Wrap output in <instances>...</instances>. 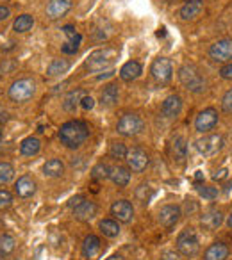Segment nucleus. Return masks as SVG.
<instances>
[{
  "instance_id": "obj_47",
  "label": "nucleus",
  "mask_w": 232,
  "mask_h": 260,
  "mask_svg": "<svg viewBox=\"0 0 232 260\" xmlns=\"http://www.w3.org/2000/svg\"><path fill=\"white\" fill-rule=\"evenodd\" d=\"M227 224L232 228V212H230V216H228V219H227Z\"/></svg>"
},
{
  "instance_id": "obj_7",
  "label": "nucleus",
  "mask_w": 232,
  "mask_h": 260,
  "mask_svg": "<svg viewBox=\"0 0 232 260\" xmlns=\"http://www.w3.org/2000/svg\"><path fill=\"white\" fill-rule=\"evenodd\" d=\"M114 52L112 50H97L86 59V68L91 72H102L104 68L111 66Z\"/></svg>"
},
{
  "instance_id": "obj_36",
  "label": "nucleus",
  "mask_w": 232,
  "mask_h": 260,
  "mask_svg": "<svg viewBox=\"0 0 232 260\" xmlns=\"http://www.w3.org/2000/svg\"><path fill=\"white\" fill-rule=\"evenodd\" d=\"M13 203V194L9 191H0V210L9 209Z\"/></svg>"
},
{
  "instance_id": "obj_25",
  "label": "nucleus",
  "mask_w": 232,
  "mask_h": 260,
  "mask_svg": "<svg viewBox=\"0 0 232 260\" xmlns=\"http://www.w3.org/2000/svg\"><path fill=\"white\" fill-rule=\"evenodd\" d=\"M40 148H41V143H40V139L38 138H25L22 141V145H20V152H22V155H25V157H33V155H36L38 152H40Z\"/></svg>"
},
{
  "instance_id": "obj_29",
  "label": "nucleus",
  "mask_w": 232,
  "mask_h": 260,
  "mask_svg": "<svg viewBox=\"0 0 232 260\" xmlns=\"http://www.w3.org/2000/svg\"><path fill=\"white\" fill-rule=\"evenodd\" d=\"M116 100H118V87H116L114 84H109V86L102 91L100 104L105 105V107H109V105H114Z\"/></svg>"
},
{
  "instance_id": "obj_3",
  "label": "nucleus",
  "mask_w": 232,
  "mask_h": 260,
  "mask_svg": "<svg viewBox=\"0 0 232 260\" xmlns=\"http://www.w3.org/2000/svg\"><path fill=\"white\" fill-rule=\"evenodd\" d=\"M36 93V82L33 79H18L11 84L9 87V98L16 104H23V102L31 100Z\"/></svg>"
},
{
  "instance_id": "obj_26",
  "label": "nucleus",
  "mask_w": 232,
  "mask_h": 260,
  "mask_svg": "<svg viewBox=\"0 0 232 260\" xmlns=\"http://www.w3.org/2000/svg\"><path fill=\"white\" fill-rule=\"evenodd\" d=\"M43 173L47 175V177H50V178H57V177H61V175L65 173V164H63L59 159H50V160H47V162H45Z\"/></svg>"
},
{
  "instance_id": "obj_30",
  "label": "nucleus",
  "mask_w": 232,
  "mask_h": 260,
  "mask_svg": "<svg viewBox=\"0 0 232 260\" xmlns=\"http://www.w3.org/2000/svg\"><path fill=\"white\" fill-rule=\"evenodd\" d=\"M98 228H100V232L105 235V237H116V235L120 234V224L116 223L114 219H104V221H100Z\"/></svg>"
},
{
  "instance_id": "obj_38",
  "label": "nucleus",
  "mask_w": 232,
  "mask_h": 260,
  "mask_svg": "<svg viewBox=\"0 0 232 260\" xmlns=\"http://www.w3.org/2000/svg\"><path fill=\"white\" fill-rule=\"evenodd\" d=\"M200 196H204L206 200H214L218 196V189L216 187H207V185H202V187L198 189Z\"/></svg>"
},
{
  "instance_id": "obj_44",
  "label": "nucleus",
  "mask_w": 232,
  "mask_h": 260,
  "mask_svg": "<svg viewBox=\"0 0 232 260\" xmlns=\"http://www.w3.org/2000/svg\"><path fill=\"white\" fill-rule=\"evenodd\" d=\"M82 202H84V196H75V198L70 200L68 205H70V209H77V207H79Z\"/></svg>"
},
{
  "instance_id": "obj_4",
  "label": "nucleus",
  "mask_w": 232,
  "mask_h": 260,
  "mask_svg": "<svg viewBox=\"0 0 232 260\" xmlns=\"http://www.w3.org/2000/svg\"><path fill=\"white\" fill-rule=\"evenodd\" d=\"M177 249L182 256H195L200 249V242H198V235L193 228H186L179 234L177 237Z\"/></svg>"
},
{
  "instance_id": "obj_1",
  "label": "nucleus",
  "mask_w": 232,
  "mask_h": 260,
  "mask_svg": "<svg viewBox=\"0 0 232 260\" xmlns=\"http://www.w3.org/2000/svg\"><path fill=\"white\" fill-rule=\"evenodd\" d=\"M90 136V128L84 121L79 119H72V121L65 123L59 130V139L66 148H79Z\"/></svg>"
},
{
  "instance_id": "obj_48",
  "label": "nucleus",
  "mask_w": 232,
  "mask_h": 260,
  "mask_svg": "<svg viewBox=\"0 0 232 260\" xmlns=\"http://www.w3.org/2000/svg\"><path fill=\"white\" fill-rule=\"evenodd\" d=\"M2 138H4V134H2V130H0V141H2Z\"/></svg>"
},
{
  "instance_id": "obj_34",
  "label": "nucleus",
  "mask_w": 232,
  "mask_h": 260,
  "mask_svg": "<svg viewBox=\"0 0 232 260\" xmlns=\"http://www.w3.org/2000/svg\"><path fill=\"white\" fill-rule=\"evenodd\" d=\"M15 177V168L8 162H0V185L8 184Z\"/></svg>"
},
{
  "instance_id": "obj_35",
  "label": "nucleus",
  "mask_w": 232,
  "mask_h": 260,
  "mask_svg": "<svg viewBox=\"0 0 232 260\" xmlns=\"http://www.w3.org/2000/svg\"><path fill=\"white\" fill-rule=\"evenodd\" d=\"M127 148H125L124 143H112L111 148H109V155L112 159H125L127 157Z\"/></svg>"
},
{
  "instance_id": "obj_12",
  "label": "nucleus",
  "mask_w": 232,
  "mask_h": 260,
  "mask_svg": "<svg viewBox=\"0 0 232 260\" xmlns=\"http://www.w3.org/2000/svg\"><path fill=\"white\" fill-rule=\"evenodd\" d=\"M111 214L122 223H129L132 219V216H134V209H132L131 202H127V200H118V202H114L111 205Z\"/></svg>"
},
{
  "instance_id": "obj_42",
  "label": "nucleus",
  "mask_w": 232,
  "mask_h": 260,
  "mask_svg": "<svg viewBox=\"0 0 232 260\" xmlns=\"http://www.w3.org/2000/svg\"><path fill=\"white\" fill-rule=\"evenodd\" d=\"M220 75H221V79H225V80H232V64L223 66V68L220 70Z\"/></svg>"
},
{
  "instance_id": "obj_5",
  "label": "nucleus",
  "mask_w": 232,
  "mask_h": 260,
  "mask_svg": "<svg viewBox=\"0 0 232 260\" xmlns=\"http://www.w3.org/2000/svg\"><path fill=\"white\" fill-rule=\"evenodd\" d=\"M143 119L138 114H124L116 125L118 134L125 136V138H132V136H138L143 130Z\"/></svg>"
},
{
  "instance_id": "obj_18",
  "label": "nucleus",
  "mask_w": 232,
  "mask_h": 260,
  "mask_svg": "<svg viewBox=\"0 0 232 260\" xmlns=\"http://www.w3.org/2000/svg\"><path fill=\"white\" fill-rule=\"evenodd\" d=\"M202 9H204V2L202 0H189V2H186L184 6L181 8V18L182 20H193V18H196V16L202 13Z\"/></svg>"
},
{
  "instance_id": "obj_46",
  "label": "nucleus",
  "mask_w": 232,
  "mask_h": 260,
  "mask_svg": "<svg viewBox=\"0 0 232 260\" xmlns=\"http://www.w3.org/2000/svg\"><path fill=\"white\" fill-rule=\"evenodd\" d=\"M107 260H124V256H122V255H112V256H109Z\"/></svg>"
},
{
  "instance_id": "obj_40",
  "label": "nucleus",
  "mask_w": 232,
  "mask_h": 260,
  "mask_svg": "<svg viewBox=\"0 0 232 260\" xmlns=\"http://www.w3.org/2000/svg\"><path fill=\"white\" fill-rule=\"evenodd\" d=\"M159 260H181V255L175 251H171V249H166V251L161 253Z\"/></svg>"
},
{
  "instance_id": "obj_14",
  "label": "nucleus",
  "mask_w": 232,
  "mask_h": 260,
  "mask_svg": "<svg viewBox=\"0 0 232 260\" xmlns=\"http://www.w3.org/2000/svg\"><path fill=\"white\" fill-rule=\"evenodd\" d=\"M72 8V0H50L47 6V16L50 20H57L65 16Z\"/></svg>"
},
{
  "instance_id": "obj_10",
  "label": "nucleus",
  "mask_w": 232,
  "mask_h": 260,
  "mask_svg": "<svg viewBox=\"0 0 232 260\" xmlns=\"http://www.w3.org/2000/svg\"><path fill=\"white\" fill-rule=\"evenodd\" d=\"M125 160H127L129 170L134 171V173H141V171H145L147 166H149V162H150L147 152H143L141 148L131 150V152L127 153V157H125Z\"/></svg>"
},
{
  "instance_id": "obj_32",
  "label": "nucleus",
  "mask_w": 232,
  "mask_h": 260,
  "mask_svg": "<svg viewBox=\"0 0 232 260\" xmlns=\"http://www.w3.org/2000/svg\"><path fill=\"white\" fill-rule=\"evenodd\" d=\"M13 249H15V239L8 234L0 235V256L11 255Z\"/></svg>"
},
{
  "instance_id": "obj_13",
  "label": "nucleus",
  "mask_w": 232,
  "mask_h": 260,
  "mask_svg": "<svg viewBox=\"0 0 232 260\" xmlns=\"http://www.w3.org/2000/svg\"><path fill=\"white\" fill-rule=\"evenodd\" d=\"M181 219V207L177 205H166L159 210V223L164 228H173Z\"/></svg>"
},
{
  "instance_id": "obj_45",
  "label": "nucleus",
  "mask_w": 232,
  "mask_h": 260,
  "mask_svg": "<svg viewBox=\"0 0 232 260\" xmlns=\"http://www.w3.org/2000/svg\"><path fill=\"white\" fill-rule=\"evenodd\" d=\"M225 177H227V170H220L214 175V180H221V178H225Z\"/></svg>"
},
{
  "instance_id": "obj_39",
  "label": "nucleus",
  "mask_w": 232,
  "mask_h": 260,
  "mask_svg": "<svg viewBox=\"0 0 232 260\" xmlns=\"http://www.w3.org/2000/svg\"><path fill=\"white\" fill-rule=\"evenodd\" d=\"M61 50L68 55H73V54H77V50H79V45H73L72 41H66V43L61 47Z\"/></svg>"
},
{
  "instance_id": "obj_2",
  "label": "nucleus",
  "mask_w": 232,
  "mask_h": 260,
  "mask_svg": "<svg viewBox=\"0 0 232 260\" xmlns=\"http://www.w3.org/2000/svg\"><path fill=\"white\" fill-rule=\"evenodd\" d=\"M179 80H181L186 89L193 91V93H202L206 89V80H204V77L200 75V72L195 66H182L179 70Z\"/></svg>"
},
{
  "instance_id": "obj_16",
  "label": "nucleus",
  "mask_w": 232,
  "mask_h": 260,
  "mask_svg": "<svg viewBox=\"0 0 232 260\" xmlns=\"http://www.w3.org/2000/svg\"><path fill=\"white\" fill-rule=\"evenodd\" d=\"M200 223H202V226L206 228V230H216V228H220V224L223 223V214H221V210L211 209L200 217Z\"/></svg>"
},
{
  "instance_id": "obj_8",
  "label": "nucleus",
  "mask_w": 232,
  "mask_h": 260,
  "mask_svg": "<svg viewBox=\"0 0 232 260\" xmlns=\"http://www.w3.org/2000/svg\"><path fill=\"white\" fill-rule=\"evenodd\" d=\"M195 146L204 157H211L221 150V146H223V138H221V136H216V134L204 136L202 139L196 141Z\"/></svg>"
},
{
  "instance_id": "obj_33",
  "label": "nucleus",
  "mask_w": 232,
  "mask_h": 260,
  "mask_svg": "<svg viewBox=\"0 0 232 260\" xmlns=\"http://www.w3.org/2000/svg\"><path fill=\"white\" fill-rule=\"evenodd\" d=\"M111 177V168L104 162H98L97 166L91 170V178L93 180H105V178Z\"/></svg>"
},
{
  "instance_id": "obj_9",
  "label": "nucleus",
  "mask_w": 232,
  "mask_h": 260,
  "mask_svg": "<svg viewBox=\"0 0 232 260\" xmlns=\"http://www.w3.org/2000/svg\"><path fill=\"white\" fill-rule=\"evenodd\" d=\"M209 57L214 62H227L232 59V40H220L211 45Z\"/></svg>"
},
{
  "instance_id": "obj_41",
  "label": "nucleus",
  "mask_w": 232,
  "mask_h": 260,
  "mask_svg": "<svg viewBox=\"0 0 232 260\" xmlns=\"http://www.w3.org/2000/svg\"><path fill=\"white\" fill-rule=\"evenodd\" d=\"M80 107H82L84 111H91V109L95 107V100L91 96H82V100H80Z\"/></svg>"
},
{
  "instance_id": "obj_31",
  "label": "nucleus",
  "mask_w": 232,
  "mask_h": 260,
  "mask_svg": "<svg viewBox=\"0 0 232 260\" xmlns=\"http://www.w3.org/2000/svg\"><path fill=\"white\" fill-rule=\"evenodd\" d=\"M34 25V18L31 15H20L18 18L15 20V23H13V29L16 30V32H27V30H31Z\"/></svg>"
},
{
  "instance_id": "obj_19",
  "label": "nucleus",
  "mask_w": 232,
  "mask_h": 260,
  "mask_svg": "<svg viewBox=\"0 0 232 260\" xmlns=\"http://www.w3.org/2000/svg\"><path fill=\"white\" fill-rule=\"evenodd\" d=\"M100 248H102V242L97 235H88L82 242V255L86 258H95V256L100 253Z\"/></svg>"
},
{
  "instance_id": "obj_15",
  "label": "nucleus",
  "mask_w": 232,
  "mask_h": 260,
  "mask_svg": "<svg viewBox=\"0 0 232 260\" xmlns=\"http://www.w3.org/2000/svg\"><path fill=\"white\" fill-rule=\"evenodd\" d=\"M161 111H163V114L166 116V118H175V116H179L182 111V98L179 96V94H170V96L163 102Z\"/></svg>"
},
{
  "instance_id": "obj_20",
  "label": "nucleus",
  "mask_w": 232,
  "mask_h": 260,
  "mask_svg": "<svg viewBox=\"0 0 232 260\" xmlns=\"http://www.w3.org/2000/svg\"><path fill=\"white\" fill-rule=\"evenodd\" d=\"M73 216L77 217L79 221H90L97 216V205L93 202H86L84 200L77 209H73Z\"/></svg>"
},
{
  "instance_id": "obj_6",
  "label": "nucleus",
  "mask_w": 232,
  "mask_h": 260,
  "mask_svg": "<svg viewBox=\"0 0 232 260\" xmlns=\"http://www.w3.org/2000/svg\"><path fill=\"white\" fill-rule=\"evenodd\" d=\"M150 73H152L154 80L157 84H168L171 80V62L170 59L166 57H157L156 61L152 62V68H150Z\"/></svg>"
},
{
  "instance_id": "obj_11",
  "label": "nucleus",
  "mask_w": 232,
  "mask_h": 260,
  "mask_svg": "<svg viewBox=\"0 0 232 260\" xmlns=\"http://www.w3.org/2000/svg\"><path fill=\"white\" fill-rule=\"evenodd\" d=\"M218 123V112L216 109L209 107V109H204L195 119V128L198 132H207V130H213Z\"/></svg>"
},
{
  "instance_id": "obj_23",
  "label": "nucleus",
  "mask_w": 232,
  "mask_h": 260,
  "mask_svg": "<svg viewBox=\"0 0 232 260\" xmlns=\"http://www.w3.org/2000/svg\"><path fill=\"white\" fill-rule=\"evenodd\" d=\"M129 168H124V166H116L111 170V180L114 182V185L118 187H125V185L131 182V173H129Z\"/></svg>"
},
{
  "instance_id": "obj_24",
  "label": "nucleus",
  "mask_w": 232,
  "mask_h": 260,
  "mask_svg": "<svg viewBox=\"0 0 232 260\" xmlns=\"http://www.w3.org/2000/svg\"><path fill=\"white\" fill-rule=\"evenodd\" d=\"M84 96V91L82 89H73L70 91L68 94L65 96V100H63V109L68 112H73L77 109V105H80V100H82Z\"/></svg>"
},
{
  "instance_id": "obj_28",
  "label": "nucleus",
  "mask_w": 232,
  "mask_h": 260,
  "mask_svg": "<svg viewBox=\"0 0 232 260\" xmlns=\"http://www.w3.org/2000/svg\"><path fill=\"white\" fill-rule=\"evenodd\" d=\"M70 70V62L66 59H54L50 62V66L47 68V75L48 77H57V75H63Z\"/></svg>"
},
{
  "instance_id": "obj_21",
  "label": "nucleus",
  "mask_w": 232,
  "mask_h": 260,
  "mask_svg": "<svg viewBox=\"0 0 232 260\" xmlns=\"http://www.w3.org/2000/svg\"><path fill=\"white\" fill-rule=\"evenodd\" d=\"M228 256V248L223 242H214L206 249L204 260H225Z\"/></svg>"
},
{
  "instance_id": "obj_37",
  "label": "nucleus",
  "mask_w": 232,
  "mask_h": 260,
  "mask_svg": "<svg viewBox=\"0 0 232 260\" xmlns=\"http://www.w3.org/2000/svg\"><path fill=\"white\" fill-rule=\"evenodd\" d=\"M221 109H223V112H227V114H232V89H228L227 93L223 94V98H221Z\"/></svg>"
},
{
  "instance_id": "obj_27",
  "label": "nucleus",
  "mask_w": 232,
  "mask_h": 260,
  "mask_svg": "<svg viewBox=\"0 0 232 260\" xmlns=\"http://www.w3.org/2000/svg\"><path fill=\"white\" fill-rule=\"evenodd\" d=\"M186 153H188V145H186V139L177 136V138L171 141V155H173L175 160H184L186 159Z\"/></svg>"
},
{
  "instance_id": "obj_43",
  "label": "nucleus",
  "mask_w": 232,
  "mask_h": 260,
  "mask_svg": "<svg viewBox=\"0 0 232 260\" xmlns=\"http://www.w3.org/2000/svg\"><path fill=\"white\" fill-rule=\"evenodd\" d=\"M9 15H11V11H9L8 6H0V22H4V20L9 18Z\"/></svg>"
},
{
  "instance_id": "obj_22",
  "label": "nucleus",
  "mask_w": 232,
  "mask_h": 260,
  "mask_svg": "<svg viewBox=\"0 0 232 260\" xmlns=\"http://www.w3.org/2000/svg\"><path fill=\"white\" fill-rule=\"evenodd\" d=\"M139 75H141V64L136 61L125 62V64L120 68V77H122V80H125V82H132V80H136Z\"/></svg>"
},
{
  "instance_id": "obj_17",
  "label": "nucleus",
  "mask_w": 232,
  "mask_h": 260,
  "mask_svg": "<svg viewBox=\"0 0 232 260\" xmlns=\"http://www.w3.org/2000/svg\"><path fill=\"white\" fill-rule=\"evenodd\" d=\"M15 192L20 198H31L36 192V182L31 177H20L15 184Z\"/></svg>"
}]
</instances>
